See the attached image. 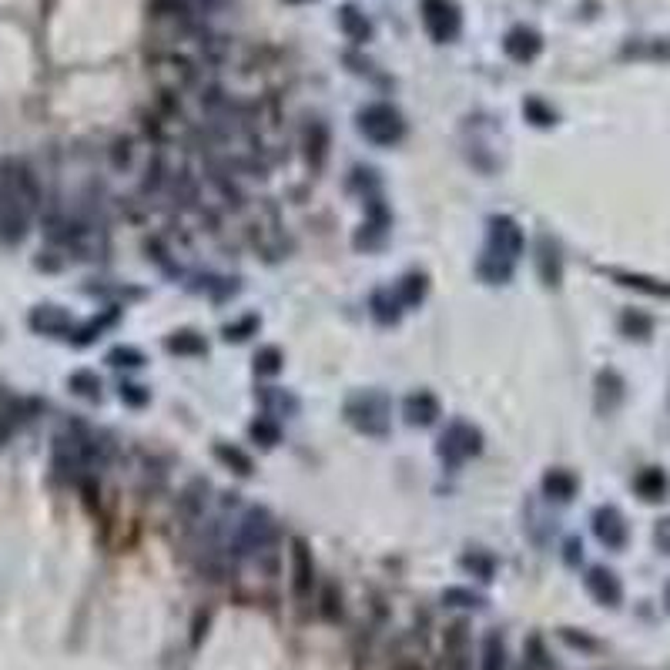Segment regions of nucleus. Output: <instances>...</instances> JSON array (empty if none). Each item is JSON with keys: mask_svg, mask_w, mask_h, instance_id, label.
<instances>
[{"mask_svg": "<svg viewBox=\"0 0 670 670\" xmlns=\"http://www.w3.org/2000/svg\"><path fill=\"white\" fill-rule=\"evenodd\" d=\"M540 275H544L546 285H560V255H557V245H550V239L540 241Z\"/></svg>", "mask_w": 670, "mask_h": 670, "instance_id": "obj_31", "label": "nucleus"}, {"mask_svg": "<svg viewBox=\"0 0 670 670\" xmlns=\"http://www.w3.org/2000/svg\"><path fill=\"white\" fill-rule=\"evenodd\" d=\"M355 125H359V135H362V138L372 141V144H379V148H389L396 141H403V135H405L403 114L396 111L392 104H366V108L359 111V117H355Z\"/></svg>", "mask_w": 670, "mask_h": 670, "instance_id": "obj_5", "label": "nucleus"}, {"mask_svg": "<svg viewBox=\"0 0 670 670\" xmlns=\"http://www.w3.org/2000/svg\"><path fill=\"white\" fill-rule=\"evenodd\" d=\"M108 362L114 369H141L144 366V355L135 345H114L111 352H108Z\"/></svg>", "mask_w": 670, "mask_h": 670, "instance_id": "obj_36", "label": "nucleus"}, {"mask_svg": "<svg viewBox=\"0 0 670 670\" xmlns=\"http://www.w3.org/2000/svg\"><path fill=\"white\" fill-rule=\"evenodd\" d=\"M620 329H623V335H631V339H647L650 329H654V322L644 312H623L620 316Z\"/></svg>", "mask_w": 670, "mask_h": 670, "instance_id": "obj_34", "label": "nucleus"}, {"mask_svg": "<svg viewBox=\"0 0 670 670\" xmlns=\"http://www.w3.org/2000/svg\"><path fill=\"white\" fill-rule=\"evenodd\" d=\"M664 600H667V610H670V583H667V590H664Z\"/></svg>", "mask_w": 670, "mask_h": 670, "instance_id": "obj_45", "label": "nucleus"}, {"mask_svg": "<svg viewBox=\"0 0 670 670\" xmlns=\"http://www.w3.org/2000/svg\"><path fill=\"white\" fill-rule=\"evenodd\" d=\"M316 587V563H312V550L305 540H291V594L299 600H309Z\"/></svg>", "mask_w": 670, "mask_h": 670, "instance_id": "obj_11", "label": "nucleus"}, {"mask_svg": "<svg viewBox=\"0 0 670 670\" xmlns=\"http://www.w3.org/2000/svg\"><path fill=\"white\" fill-rule=\"evenodd\" d=\"M523 114L530 117L533 125H540V127H546V125H553L557 121V111H550L540 98H530V101H523Z\"/></svg>", "mask_w": 670, "mask_h": 670, "instance_id": "obj_39", "label": "nucleus"}, {"mask_svg": "<svg viewBox=\"0 0 670 670\" xmlns=\"http://www.w3.org/2000/svg\"><path fill=\"white\" fill-rule=\"evenodd\" d=\"M369 309H372V316H376V322H382V326H389V322H396L399 318V299H396V291L392 289H382L372 295V302H369Z\"/></svg>", "mask_w": 670, "mask_h": 670, "instance_id": "obj_27", "label": "nucleus"}, {"mask_svg": "<svg viewBox=\"0 0 670 670\" xmlns=\"http://www.w3.org/2000/svg\"><path fill=\"white\" fill-rule=\"evenodd\" d=\"M339 27L342 34L349 40H355V44H366L369 38H372V24H369V17L359 7H352V4H345V7H339Z\"/></svg>", "mask_w": 670, "mask_h": 670, "instance_id": "obj_21", "label": "nucleus"}, {"mask_svg": "<svg viewBox=\"0 0 670 670\" xmlns=\"http://www.w3.org/2000/svg\"><path fill=\"white\" fill-rule=\"evenodd\" d=\"M399 670H416V667H399Z\"/></svg>", "mask_w": 670, "mask_h": 670, "instance_id": "obj_46", "label": "nucleus"}, {"mask_svg": "<svg viewBox=\"0 0 670 670\" xmlns=\"http://www.w3.org/2000/svg\"><path fill=\"white\" fill-rule=\"evenodd\" d=\"M215 456L225 463V466H231L239 476H252V469H255V463H252V456L245 453V449H239V446H231V443H218L215 446Z\"/></svg>", "mask_w": 670, "mask_h": 670, "instance_id": "obj_29", "label": "nucleus"}, {"mask_svg": "<svg viewBox=\"0 0 670 670\" xmlns=\"http://www.w3.org/2000/svg\"><path fill=\"white\" fill-rule=\"evenodd\" d=\"M483 449V436L476 426H469L463 419H456L446 426V432L439 436V456H443L449 466H459L466 463L469 456H476Z\"/></svg>", "mask_w": 670, "mask_h": 670, "instance_id": "obj_7", "label": "nucleus"}, {"mask_svg": "<svg viewBox=\"0 0 670 670\" xmlns=\"http://www.w3.org/2000/svg\"><path fill=\"white\" fill-rule=\"evenodd\" d=\"M620 396H623V382H620L617 372H600L596 376V405H600V413H610L620 403Z\"/></svg>", "mask_w": 670, "mask_h": 670, "instance_id": "obj_23", "label": "nucleus"}, {"mask_svg": "<svg viewBox=\"0 0 670 670\" xmlns=\"http://www.w3.org/2000/svg\"><path fill=\"white\" fill-rule=\"evenodd\" d=\"M503 51L509 61L530 64V61H536V54L544 51V38H540L533 27H513L503 38Z\"/></svg>", "mask_w": 670, "mask_h": 670, "instance_id": "obj_12", "label": "nucleus"}, {"mask_svg": "<svg viewBox=\"0 0 670 670\" xmlns=\"http://www.w3.org/2000/svg\"><path fill=\"white\" fill-rule=\"evenodd\" d=\"M577 490H580V483L570 469H550L544 476V493L557 503H570L577 496Z\"/></svg>", "mask_w": 670, "mask_h": 670, "instance_id": "obj_20", "label": "nucleus"}, {"mask_svg": "<svg viewBox=\"0 0 670 670\" xmlns=\"http://www.w3.org/2000/svg\"><path fill=\"white\" fill-rule=\"evenodd\" d=\"M443 604L446 607H483V596L463 590V587H449V590H443Z\"/></svg>", "mask_w": 670, "mask_h": 670, "instance_id": "obj_38", "label": "nucleus"}, {"mask_svg": "<svg viewBox=\"0 0 670 670\" xmlns=\"http://www.w3.org/2000/svg\"><path fill=\"white\" fill-rule=\"evenodd\" d=\"M121 403H127V405H144L148 399H152V392L144 389V386H138V382H121Z\"/></svg>", "mask_w": 670, "mask_h": 670, "instance_id": "obj_41", "label": "nucleus"}, {"mask_svg": "<svg viewBox=\"0 0 670 670\" xmlns=\"http://www.w3.org/2000/svg\"><path fill=\"white\" fill-rule=\"evenodd\" d=\"M165 349H168V352H175V355H204V352H208L204 339L198 335V332H191V329H181V332H175V335H168Z\"/></svg>", "mask_w": 670, "mask_h": 670, "instance_id": "obj_24", "label": "nucleus"}, {"mask_svg": "<svg viewBox=\"0 0 670 670\" xmlns=\"http://www.w3.org/2000/svg\"><path fill=\"white\" fill-rule=\"evenodd\" d=\"M654 544H657L664 553H670V517H664L657 523V530H654Z\"/></svg>", "mask_w": 670, "mask_h": 670, "instance_id": "obj_44", "label": "nucleus"}, {"mask_svg": "<svg viewBox=\"0 0 670 670\" xmlns=\"http://www.w3.org/2000/svg\"><path fill=\"white\" fill-rule=\"evenodd\" d=\"M587 590H590V596H594L596 604H604V607H620V600H623V587H620L617 573L607 567L587 570Z\"/></svg>", "mask_w": 670, "mask_h": 670, "instance_id": "obj_13", "label": "nucleus"}, {"mask_svg": "<svg viewBox=\"0 0 670 670\" xmlns=\"http://www.w3.org/2000/svg\"><path fill=\"white\" fill-rule=\"evenodd\" d=\"M108 463V443H101L98 436L84 426H71L57 436L54 446V466L61 469L67 480H88L98 469Z\"/></svg>", "mask_w": 670, "mask_h": 670, "instance_id": "obj_2", "label": "nucleus"}, {"mask_svg": "<svg viewBox=\"0 0 670 670\" xmlns=\"http://www.w3.org/2000/svg\"><path fill=\"white\" fill-rule=\"evenodd\" d=\"M114 322H117V312H104L101 318H91L88 326L74 329V335H71V339H74V345H88V342L98 339V335H101L108 326H114Z\"/></svg>", "mask_w": 670, "mask_h": 670, "instance_id": "obj_33", "label": "nucleus"}, {"mask_svg": "<svg viewBox=\"0 0 670 670\" xmlns=\"http://www.w3.org/2000/svg\"><path fill=\"white\" fill-rule=\"evenodd\" d=\"M318 604H322V607H318V610H322V617L335 620L342 613V594L335 596V587H332V583L322 590V600H318Z\"/></svg>", "mask_w": 670, "mask_h": 670, "instance_id": "obj_42", "label": "nucleus"}, {"mask_svg": "<svg viewBox=\"0 0 670 670\" xmlns=\"http://www.w3.org/2000/svg\"><path fill=\"white\" fill-rule=\"evenodd\" d=\"M422 295H426V275H422V272H413V275H405V279L396 285V299H399L403 309L419 305L422 302Z\"/></svg>", "mask_w": 670, "mask_h": 670, "instance_id": "obj_28", "label": "nucleus"}, {"mask_svg": "<svg viewBox=\"0 0 670 670\" xmlns=\"http://www.w3.org/2000/svg\"><path fill=\"white\" fill-rule=\"evenodd\" d=\"M633 490H637V496H640V500H647V503H660V500L667 496L670 483H667V476H664V469L647 466V469H640V473L633 476Z\"/></svg>", "mask_w": 670, "mask_h": 670, "instance_id": "obj_18", "label": "nucleus"}, {"mask_svg": "<svg viewBox=\"0 0 670 670\" xmlns=\"http://www.w3.org/2000/svg\"><path fill=\"white\" fill-rule=\"evenodd\" d=\"M607 275L617 285H627V289L647 291V295H670V285L657 279H647V275H637V272H623V268H607Z\"/></svg>", "mask_w": 670, "mask_h": 670, "instance_id": "obj_22", "label": "nucleus"}, {"mask_svg": "<svg viewBox=\"0 0 670 670\" xmlns=\"http://www.w3.org/2000/svg\"><path fill=\"white\" fill-rule=\"evenodd\" d=\"M252 439H258L262 446H275L282 439L279 422H275V419H268V416L255 419V422H252Z\"/></svg>", "mask_w": 670, "mask_h": 670, "instance_id": "obj_37", "label": "nucleus"}, {"mask_svg": "<svg viewBox=\"0 0 670 670\" xmlns=\"http://www.w3.org/2000/svg\"><path fill=\"white\" fill-rule=\"evenodd\" d=\"M483 670H506V644L500 633H486L483 640V660H480Z\"/></svg>", "mask_w": 670, "mask_h": 670, "instance_id": "obj_30", "label": "nucleus"}, {"mask_svg": "<svg viewBox=\"0 0 670 670\" xmlns=\"http://www.w3.org/2000/svg\"><path fill=\"white\" fill-rule=\"evenodd\" d=\"M208 483H202V480H195L185 490V496L178 500V523L185 526V530H195L198 523H202V517H204V500H208Z\"/></svg>", "mask_w": 670, "mask_h": 670, "instance_id": "obj_16", "label": "nucleus"}, {"mask_svg": "<svg viewBox=\"0 0 670 670\" xmlns=\"http://www.w3.org/2000/svg\"><path fill=\"white\" fill-rule=\"evenodd\" d=\"M67 386H71V392H74V396L88 399V403H98V399H101V379H98V372L77 369V372H71Z\"/></svg>", "mask_w": 670, "mask_h": 670, "instance_id": "obj_26", "label": "nucleus"}, {"mask_svg": "<svg viewBox=\"0 0 670 670\" xmlns=\"http://www.w3.org/2000/svg\"><path fill=\"white\" fill-rule=\"evenodd\" d=\"M258 405H262V413H265L268 419H275V422H279L282 416L289 419L299 413V399H295L289 389H279V386H265V389L258 392Z\"/></svg>", "mask_w": 670, "mask_h": 670, "instance_id": "obj_17", "label": "nucleus"}, {"mask_svg": "<svg viewBox=\"0 0 670 670\" xmlns=\"http://www.w3.org/2000/svg\"><path fill=\"white\" fill-rule=\"evenodd\" d=\"M24 409L27 405L17 399V396H11L7 389H0V446L7 443L13 436V430L24 422Z\"/></svg>", "mask_w": 670, "mask_h": 670, "instance_id": "obj_19", "label": "nucleus"}, {"mask_svg": "<svg viewBox=\"0 0 670 670\" xmlns=\"http://www.w3.org/2000/svg\"><path fill=\"white\" fill-rule=\"evenodd\" d=\"M480 275L490 282V285H503V282H509V275H513V265L503 262V258H493V255H483Z\"/></svg>", "mask_w": 670, "mask_h": 670, "instance_id": "obj_32", "label": "nucleus"}, {"mask_svg": "<svg viewBox=\"0 0 670 670\" xmlns=\"http://www.w3.org/2000/svg\"><path fill=\"white\" fill-rule=\"evenodd\" d=\"M258 329V318L255 316H245L241 322H235V326H225V342H241L248 339L252 332Z\"/></svg>", "mask_w": 670, "mask_h": 670, "instance_id": "obj_40", "label": "nucleus"}, {"mask_svg": "<svg viewBox=\"0 0 670 670\" xmlns=\"http://www.w3.org/2000/svg\"><path fill=\"white\" fill-rule=\"evenodd\" d=\"M30 329L40 332V335H74V318L67 316L57 305H38L30 312Z\"/></svg>", "mask_w": 670, "mask_h": 670, "instance_id": "obj_14", "label": "nucleus"}, {"mask_svg": "<svg viewBox=\"0 0 670 670\" xmlns=\"http://www.w3.org/2000/svg\"><path fill=\"white\" fill-rule=\"evenodd\" d=\"M40 212V185L21 158L0 161V239L21 241L30 228V218Z\"/></svg>", "mask_w": 670, "mask_h": 670, "instance_id": "obj_1", "label": "nucleus"}, {"mask_svg": "<svg viewBox=\"0 0 670 670\" xmlns=\"http://www.w3.org/2000/svg\"><path fill=\"white\" fill-rule=\"evenodd\" d=\"M403 416L409 426H419V430H422V426H432V422L439 419V399L426 389L413 392V396H405Z\"/></svg>", "mask_w": 670, "mask_h": 670, "instance_id": "obj_15", "label": "nucleus"}, {"mask_svg": "<svg viewBox=\"0 0 670 670\" xmlns=\"http://www.w3.org/2000/svg\"><path fill=\"white\" fill-rule=\"evenodd\" d=\"M275 544H279V526L268 509H248L235 530V553L239 557H272L275 560Z\"/></svg>", "mask_w": 670, "mask_h": 670, "instance_id": "obj_3", "label": "nucleus"}, {"mask_svg": "<svg viewBox=\"0 0 670 670\" xmlns=\"http://www.w3.org/2000/svg\"><path fill=\"white\" fill-rule=\"evenodd\" d=\"M463 567L476 570L483 580H490V577H493V560L486 557V553H466V557H463Z\"/></svg>", "mask_w": 670, "mask_h": 670, "instance_id": "obj_43", "label": "nucleus"}, {"mask_svg": "<svg viewBox=\"0 0 670 670\" xmlns=\"http://www.w3.org/2000/svg\"><path fill=\"white\" fill-rule=\"evenodd\" d=\"M282 362H285V355H282V349H275V345H265V349L255 352V372H258V376H275L282 369Z\"/></svg>", "mask_w": 670, "mask_h": 670, "instance_id": "obj_35", "label": "nucleus"}, {"mask_svg": "<svg viewBox=\"0 0 670 670\" xmlns=\"http://www.w3.org/2000/svg\"><path fill=\"white\" fill-rule=\"evenodd\" d=\"M443 657L449 670H469L473 667V640H469V623L456 620L443 633Z\"/></svg>", "mask_w": 670, "mask_h": 670, "instance_id": "obj_10", "label": "nucleus"}, {"mask_svg": "<svg viewBox=\"0 0 670 670\" xmlns=\"http://www.w3.org/2000/svg\"><path fill=\"white\" fill-rule=\"evenodd\" d=\"M486 255L503 258L509 265H517V258L523 255V231L509 215L490 218V239H486Z\"/></svg>", "mask_w": 670, "mask_h": 670, "instance_id": "obj_8", "label": "nucleus"}, {"mask_svg": "<svg viewBox=\"0 0 670 670\" xmlns=\"http://www.w3.org/2000/svg\"><path fill=\"white\" fill-rule=\"evenodd\" d=\"M345 416L359 432L366 436H386L389 432V419H392V403L389 396L379 389H362L349 396L345 403Z\"/></svg>", "mask_w": 670, "mask_h": 670, "instance_id": "obj_4", "label": "nucleus"}, {"mask_svg": "<svg viewBox=\"0 0 670 670\" xmlns=\"http://www.w3.org/2000/svg\"><path fill=\"white\" fill-rule=\"evenodd\" d=\"M419 13H422V24H426V30H430V38L436 44H449L463 30V17H459V7L453 0H422Z\"/></svg>", "mask_w": 670, "mask_h": 670, "instance_id": "obj_6", "label": "nucleus"}, {"mask_svg": "<svg viewBox=\"0 0 670 670\" xmlns=\"http://www.w3.org/2000/svg\"><path fill=\"white\" fill-rule=\"evenodd\" d=\"M594 536L607 550H623L627 540H631V530H627V519L617 506H600L594 513Z\"/></svg>", "mask_w": 670, "mask_h": 670, "instance_id": "obj_9", "label": "nucleus"}, {"mask_svg": "<svg viewBox=\"0 0 670 670\" xmlns=\"http://www.w3.org/2000/svg\"><path fill=\"white\" fill-rule=\"evenodd\" d=\"M326 148H329V131H326L322 121H312V125L305 127V154H309V161L322 165L326 161Z\"/></svg>", "mask_w": 670, "mask_h": 670, "instance_id": "obj_25", "label": "nucleus"}]
</instances>
